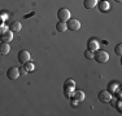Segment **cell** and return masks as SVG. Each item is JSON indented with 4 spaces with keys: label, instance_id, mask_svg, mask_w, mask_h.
I'll list each match as a JSON object with an SVG mask.
<instances>
[{
    "label": "cell",
    "instance_id": "6da1fadb",
    "mask_svg": "<svg viewBox=\"0 0 122 116\" xmlns=\"http://www.w3.org/2000/svg\"><path fill=\"white\" fill-rule=\"evenodd\" d=\"M74 86H75V81L73 79H66L65 84H64V93L68 98L71 97V93L74 92Z\"/></svg>",
    "mask_w": 122,
    "mask_h": 116
},
{
    "label": "cell",
    "instance_id": "7a4b0ae2",
    "mask_svg": "<svg viewBox=\"0 0 122 116\" xmlns=\"http://www.w3.org/2000/svg\"><path fill=\"white\" fill-rule=\"evenodd\" d=\"M94 58H95V61L99 63H107L109 61V54L107 53V52H104V50H95V53H94Z\"/></svg>",
    "mask_w": 122,
    "mask_h": 116
},
{
    "label": "cell",
    "instance_id": "3957f363",
    "mask_svg": "<svg viewBox=\"0 0 122 116\" xmlns=\"http://www.w3.org/2000/svg\"><path fill=\"white\" fill-rule=\"evenodd\" d=\"M57 18H59V21H62V22L69 21L70 19V10L68 8H61L57 12Z\"/></svg>",
    "mask_w": 122,
    "mask_h": 116
},
{
    "label": "cell",
    "instance_id": "277c9868",
    "mask_svg": "<svg viewBox=\"0 0 122 116\" xmlns=\"http://www.w3.org/2000/svg\"><path fill=\"white\" fill-rule=\"evenodd\" d=\"M97 98L101 103H109L110 99H112V94H110L109 90H101L97 94Z\"/></svg>",
    "mask_w": 122,
    "mask_h": 116
},
{
    "label": "cell",
    "instance_id": "5b68a950",
    "mask_svg": "<svg viewBox=\"0 0 122 116\" xmlns=\"http://www.w3.org/2000/svg\"><path fill=\"white\" fill-rule=\"evenodd\" d=\"M66 27H68L69 30H71V31H78L81 28V22L78 21V19H75V18H71V19L68 21V23H66Z\"/></svg>",
    "mask_w": 122,
    "mask_h": 116
},
{
    "label": "cell",
    "instance_id": "8992f818",
    "mask_svg": "<svg viewBox=\"0 0 122 116\" xmlns=\"http://www.w3.org/2000/svg\"><path fill=\"white\" fill-rule=\"evenodd\" d=\"M30 58H31V57H30V53H29L27 50H25V49L20 52L18 56H17L18 62H20V63H24V65H25L26 62H29V61H30Z\"/></svg>",
    "mask_w": 122,
    "mask_h": 116
},
{
    "label": "cell",
    "instance_id": "52a82bcc",
    "mask_svg": "<svg viewBox=\"0 0 122 116\" xmlns=\"http://www.w3.org/2000/svg\"><path fill=\"white\" fill-rule=\"evenodd\" d=\"M7 76L9 80H17L20 77V70L17 67H10L7 72Z\"/></svg>",
    "mask_w": 122,
    "mask_h": 116
},
{
    "label": "cell",
    "instance_id": "ba28073f",
    "mask_svg": "<svg viewBox=\"0 0 122 116\" xmlns=\"http://www.w3.org/2000/svg\"><path fill=\"white\" fill-rule=\"evenodd\" d=\"M0 39H1V41H4V43H9V41H12V39H13V32L8 28V30H5L3 34H0Z\"/></svg>",
    "mask_w": 122,
    "mask_h": 116
},
{
    "label": "cell",
    "instance_id": "9c48e42d",
    "mask_svg": "<svg viewBox=\"0 0 122 116\" xmlns=\"http://www.w3.org/2000/svg\"><path fill=\"white\" fill-rule=\"evenodd\" d=\"M87 48H88V50H97L99 49V41L96 39H90L88 41H87Z\"/></svg>",
    "mask_w": 122,
    "mask_h": 116
},
{
    "label": "cell",
    "instance_id": "30bf717a",
    "mask_svg": "<svg viewBox=\"0 0 122 116\" xmlns=\"http://www.w3.org/2000/svg\"><path fill=\"white\" fill-rule=\"evenodd\" d=\"M71 98H74V99H77L78 102H82L83 99H85V93L82 90H74L71 93Z\"/></svg>",
    "mask_w": 122,
    "mask_h": 116
},
{
    "label": "cell",
    "instance_id": "8fae6325",
    "mask_svg": "<svg viewBox=\"0 0 122 116\" xmlns=\"http://www.w3.org/2000/svg\"><path fill=\"white\" fill-rule=\"evenodd\" d=\"M96 5H97V0H83V7L88 10L94 9Z\"/></svg>",
    "mask_w": 122,
    "mask_h": 116
},
{
    "label": "cell",
    "instance_id": "7c38bea8",
    "mask_svg": "<svg viewBox=\"0 0 122 116\" xmlns=\"http://www.w3.org/2000/svg\"><path fill=\"white\" fill-rule=\"evenodd\" d=\"M21 28H22L21 22H18V21L12 22V23H10V26H9V30L12 31V32H20V31H21Z\"/></svg>",
    "mask_w": 122,
    "mask_h": 116
},
{
    "label": "cell",
    "instance_id": "4fadbf2b",
    "mask_svg": "<svg viewBox=\"0 0 122 116\" xmlns=\"http://www.w3.org/2000/svg\"><path fill=\"white\" fill-rule=\"evenodd\" d=\"M10 52V46H9V44L8 43H1L0 44V54H8Z\"/></svg>",
    "mask_w": 122,
    "mask_h": 116
},
{
    "label": "cell",
    "instance_id": "5bb4252c",
    "mask_svg": "<svg viewBox=\"0 0 122 116\" xmlns=\"http://www.w3.org/2000/svg\"><path fill=\"white\" fill-rule=\"evenodd\" d=\"M56 30L59 31V32H64V31L68 30V27H66V23L62 22V21H59L56 23Z\"/></svg>",
    "mask_w": 122,
    "mask_h": 116
},
{
    "label": "cell",
    "instance_id": "9a60e30c",
    "mask_svg": "<svg viewBox=\"0 0 122 116\" xmlns=\"http://www.w3.org/2000/svg\"><path fill=\"white\" fill-rule=\"evenodd\" d=\"M99 9L101 12H105L109 9V3L107 1V0H101L100 3H99Z\"/></svg>",
    "mask_w": 122,
    "mask_h": 116
},
{
    "label": "cell",
    "instance_id": "2e32d148",
    "mask_svg": "<svg viewBox=\"0 0 122 116\" xmlns=\"http://www.w3.org/2000/svg\"><path fill=\"white\" fill-rule=\"evenodd\" d=\"M85 57L87 58V59H94V52L87 49V50L85 52Z\"/></svg>",
    "mask_w": 122,
    "mask_h": 116
},
{
    "label": "cell",
    "instance_id": "e0dca14e",
    "mask_svg": "<svg viewBox=\"0 0 122 116\" xmlns=\"http://www.w3.org/2000/svg\"><path fill=\"white\" fill-rule=\"evenodd\" d=\"M25 68L27 70V72H31V71L34 70V65H33L31 62H26V63H25Z\"/></svg>",
    "mask_w": 122,
    "mask_h": 116
},
{
    "label": "cell",
    "instance_id": "ac0fdd59",
    "mask_svg": "<svg viewBox=\"0 0 122 116\" xmlns=\"http://www.w3.org/2000/svg\"><path fill=\"white\" fill-rule=\"evenodd\" d=\"M114 50H116V54H117V56H121V54H122V44H117V45H116Z\"/></svg>",
    "mask_w": 122,
    "mask_h": 116
},
{
    "label": "cell",
    "instance_id": "d6986e66",
    "mask_svg": "<svg viewBox=\"0 0 122 116\" xmlns=\"http://www.w3.org/2000/svg\"><path fill=\"white\" fill-rule=\"evenodd\" d=\"M118 89H120V88H118V84L110 83V85H109V90H110V92H113V90H114V92H117Z\"/></svg>",
    "mask_w": 122,
    "mask_h": 116
},
{
    "label": "cell",
    "instance_id": "ffe728a7",
    "mask_svg": "<svg viewBox=\"0 0 122 116\" xmlns=\"http://www.w3.org/2000/svg\"><path fill=\"white\" fill-rule=\"evenodd\" d=\"M20 70V75H27L29 72H27V70H26L25 67H21V68H18Z\"/></svg>",
    "mask_w": 122,
    "mask_h": 116
},
{
    "label": "cell",
    "instance_id": "44dd1931",
    "mask_svg": "<svg viewBox=\"0 0 122 116\" xmlns=\"http://www.w3.org/2000/svg\"><path fill=\"white\" fill-rule=\"evenodd\" d=\"M114 106L116 107H117V110H118V111H122V108H121V101H116V104H114Z\"/></svg>",
    "mask_w": 122,
    "mask_h": 116
},
{
    "label": "cell",
    "instance_id": "7402d4cb",
    "mask_svg": "<svg viewBox=\"0 0 122 116\" xmlns=\"http://www.w3.org/2000/svg\"><path fill=\"white\" fill-rule=\"evenodd\" d=\"M5 30H8V28H7V27H5V26L3 25V23H1V25H0V34H3V32H4Z\"/></svg>",
    "mask_w": 122,
    "mask_h": 116
},
{
    "label": "cell",
    "instance_id": "603a6c76",
    "mask_svg": "<svg viewBox=\"0 0 122 116\" xmlns=\"http://www.w3.org/2000/svg\"><path fill=\"white\" fill-rule=\"evenodd\" d=\"M71 106L77 107V106H78V101H77V99H74V98H71Z\"/></svg>",
    "mask_w": 122,
    "mask_h": 116
},
{
    "label": "cell",
    "instance_id": "cb8c5ba5",
    "mask_svg": "<svg viewBox=\"0 0 122 116\" xmlns=\"http://www.w3.org/2000/svg\"><path fill=\"white\" fill-rule=\"evenodd\" d=\"M0 17L3 18V21H4V19H7V13H0Z\"/></svg>",
    "mask_w": 122,
    "mask_h": 116
},
{
    "label": "cell",
    "instance_id": "d4e9b609",
    "mask_svg": "<svg viewBox=\"0 0 122 116\" xmlns=\"http://www.w3.org/2000/svg\"><path fill=\"white\" fill-rule=\"evenodd\" d=\"M1 23H3V18L0 17V25H1Z\"/></svg>",
    "mask_w": 122,
    "mask_h": 116
},
{
    "label": "cell",
    "instance_id": "484cf974",
    "mask_svg": "<svg viewBox=\"0 0 122 116\" xmlns=\"http://www.w3.org/2000/svg\"><path fill=\"white\" fill-rule=\"evenodd\" d=\"M116 1H117V3H121V1H122V0H116Z\"/></svg>",
    "mask_w": 122,
    "mask_h": 116
}]
</instances>
